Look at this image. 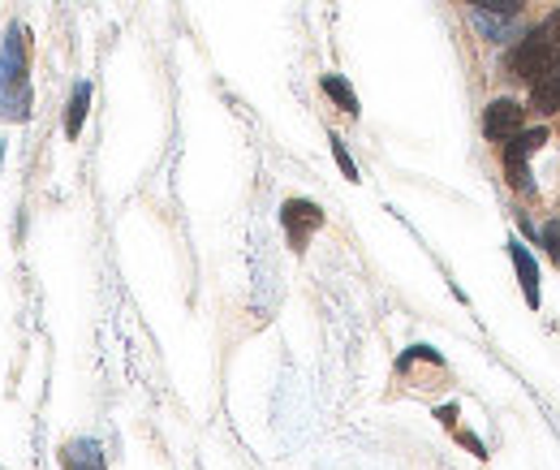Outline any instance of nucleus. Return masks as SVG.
Masks as SVG:
<instances>
[{"instance_id":"nucleus-1","label":"nucleus","mask_w":560,"mask_h":470,"mask_svg":"<svg viewBox=\"0 0 560 470\" xmlns=\"http://www.w3.org/2000/svg\"><path fill=\"white\" fill-rule=\"evenodd\" d=\"M0 118L26 121L30 118V87H26V52L22 35L9 30L4 57H0Z\"/></svg>"},{"instance_id":"nucleus-2","label":"nucleus","mask_w":560,"mask_h":470,"mask_svg":"<svg viewBox=\"0 0 560 470\" xmlns=\"http://www.w3.org/2000/svg\"><path fill=\"white\" fill-rule=\"evenodd\" d=\"M548 143V129L539 125V129H518L513 138H509V147H505V173H509V182L518 186V190H531V169H526V160L539 151Z\"/></svg>"},{"instance_id":"nucleus-3","label":"nucleus","mask_w":560,"mask_h":470,"mask_svg":"<svg viewBox=\"0 0 560 470\" xmlns=\"http://www.w3.org/2000/svg\"><path fill=\"white\" fill-rule=\"evenodd\" d=\"M509 65H513V74L526 78V83L544 78V74L552 70V44H548V35H544V30H531V35L509 52Z\"/></svg>"},{"instance_id":"nucleus-4","label":"nucleus","mask_w":560,"mask_h":470,"mask_svg":"<svg viewBox=\"0 0 560 470\" xmlns=\"http://www.w3.org/2000/svg\"><path fill=\"white\" fill-rule=\"evenodd\" d=\"M281 221H285V234L294 242V250H302L307 237L324 225V212H320L311 199H289V203L281 208Z\"/></svg>"},{"instance_id":"nucleus-5","label":"nucleus","mask_w":560,"mask_h":470,"mask_svg":"<svg viewBox=\"0 0 560 470\" xmlns=\"http://www.w3.org/2000/svg\"><path fill=\"white\" fill-rule=\"evenodd\" d=\"M522 129V104L518 100H491L483 113V134L487 138H513Z\"/></svg>"},{"instance_id":"nucleus-6","label":"nucleus","mask_w":560,"mask_h":470,"mask_svg":"<svg viewBox=\"0 0 560 470\" xmlns=\"http://www.w3.org/2000/svg\"><path fill=\"white\" fill-rule=\"evenodd\" d=\"M509 259L518 263V281H522V294L531 307H539V263L531 259V250L522 242H509Z\"/></svg>"},{"instance_id":"nucleus-7","label":"nucleus","mask_w":560,"mask_h":470,"mask_svg":"<svg viewBox=\"0 0 560 470\" xmlns=\"http://www.w3.org/2000/svg\"><path fill=\"white\" fill-rule=\"evenodd\" d=\"M535 109L539 113H557L560 109V61L544 78H535Z\"/></svg>"},{"instance_id":"nucleus-8","label":"nucleus","mask_w":560,"mask_h":470,"mask_svg":"<svg viewBox=\"0 0 560 470\" xmlns=\"http://www.w3.org/2000/svg\"><path fill=\"white\" fill-rule=\"evenodd\" d=\"M65 470H104V454L96 441H78L65 449Z\"/></svg>"},{"instance_id":"nucleus-9","label":"nucleus","mask_w":560,"mask_h":470,"mask_svg":"<svg viewBox=\"0 0 560 470\" xmlns=\"http://www.w3.org/2000/svg\"><path fill=\"white\" fill-rule=\"evenodd\" d=\"M87 104H91V83H78V87H74V100H70V118H65V134H70V138H78V134H83Z\"/></svg>"},{"instance_id":"nucleus-10","label":"nucleus","mask_w":560,"mask_h":470,"mask_svg":"<svg viewBox=\"0 0 560 470\" xmlns=\"http://www.w3.org/2000/svg\"><path fill=\"white\" fill-rule=\"evenodd\" d=\"M324 96H333L336 104L349 113V118H358V96L349 91V83L340 78V74H324Z\"/></svg>"},{"instance_id":"nucleus-11","label":"nucleus","mask_w":560,"mask_h":470,"mask_svg":"<svg viewBox=\"0 0 560 470\" xmlns=\"http://www.w3.org/2000/svg\"><path fill=\"white\" fill-rule=\"evenodd\" d=\"M465 4H474V9H483V13L513 17V13H522V4H526V0H465Z\"/></svg>"},{"instance_id":"nucleus-12","label":"nucleus","mask_w":560,"mask_h":470,"mask_svg":"<svg viewBox=\"0 0 560 470\" xmlns=\"http://www.w3.org/2000/svg\"><path fill=\"white\" fill-rule=\"evenodd\" d=\"M333 156H336V164H340V173H345L349 182H358V164H353V156L345 151V143H340L336 134H333Z\"/></svg>"},{"instance_id":"nucleus-13","label":"nucleus","mask_w":560,"mask_h":470,"mask_svg":"<svg viewBox=\"0 0 560 470\" xmlns=\"http://www.w3.org/2000/svg\"><path fill=\"white\" fill-rule=\"evenodd\" d=\"M544 246H548V255L560 263V221H552V225L544 230Z\"/></svg>"},{"instance_id":"nucleus-14","label":"nucleus","mask_w":560,"mask_h":470,"mask_svg":"<svg viewBox=\"0 0 560 470\" xmlns=\"http://www.w3.org/2000/svg\"><path fill=\"white\" fill-rule=\"evenodd\" d=\"M544 35H548V44H560V9L548 17V26H544Z\"/></svg>"}]
</instances>
